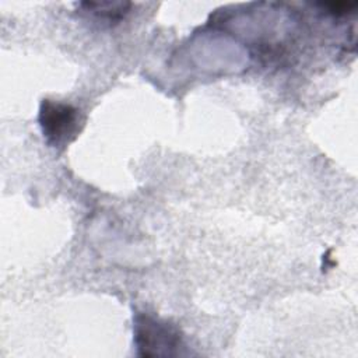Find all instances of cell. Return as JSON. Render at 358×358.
<instances>
[{
    "instance_id": "1",
    "label": "cell",
    "mask_w": 358,
    "mask_h": 358,
    "mask_svg": "<svg viewBox=\"0 0 358 358\" xmlns=\"http://www.w3.org/2000/svg\"><path fill=\"white\" fill-rule=\"evenodd\" d=\"M134 340L143 357L176 355L182 347L179 331L172 324L144 313L134 319Z\"/></svg>"
},
{
    "instance_id": "2",
    "label": "cell",
    "mask_w": 358,
    "mask_h": 358,
    "mask_svg": "<svg viewBox=\"0 0 358 358\" xmlns=\"http://www.w3.org/2000/svg\"><path fill=\"white\" fill-rule=\"evenodd\" d=\"M39 122L43 136L53 145L69 143L78 130V112L71 105L43 101Z\"/></svg>"
}]
</instances>
